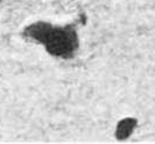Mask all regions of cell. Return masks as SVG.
<instances>
[{"label":"cell","instance_id":"4","mask_svg":"<svg viewBox=\"0 0 155 144\" xmlns=\"http://www.w3.org/2000/svg\"><path fill=\"white\" fill-rule=\"evenodd\" d=\"M0 1H1V0H0Z\"/></svg>","mask_w":155,"mask_h":144},{"label":"cell","instance_id":"3","mask_svg":"<svg viewBox=\"0 0 155 144\" xmlns=\"http://www.w3.org/2000/svg\"><path fill=\"white\" fill-rule=\"evenodd\" d=\"M138 126V121L134 117H124L117 123L114 135L118 141H126L132 136Z\"/></svg>","mask_w":155,"mask_h":144},{"label":"cell","instance_id":"2","mask_svg":"<svg viewBox=\"0 0 155 144\" xmlns=\"http://www.w3.org/2000/svg\"><path fill=\"white\" fill-rule=\"evenodd\" d=\"M51 26L53 24L48 22H43V21L31 23L25 29V36L31 40V41H34V42H36V43L42 44Z\"/></svg>","mask_w":155,"mask_h":144},{"label":"cell","instance_id":"1","mask_svg":"<svg viewBox=\"0 0 155 144\" xmlns=\"http://www.w3.org/2000/svg\"><path fill=\"white\" fill-rule=\"evenodd\" d=\"M42 46L49 55L68 59L77 51L79 37L71 26H51Z\"/></svg>","mask_w":155,"mask_h":144}]
</instances>
